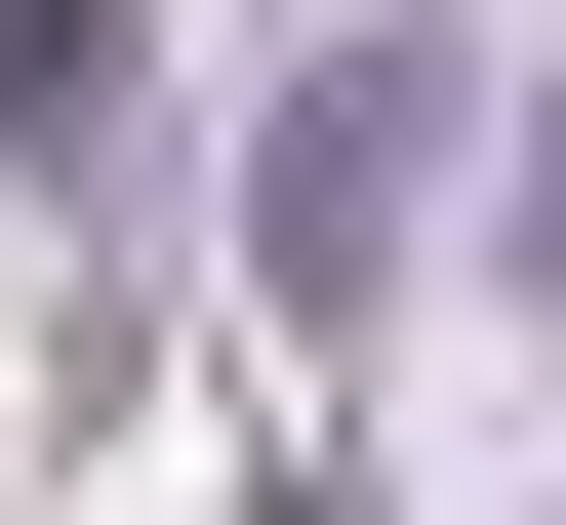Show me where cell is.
Wrapping results in <instances>:
<instances>
[{
  "instance_id": "6da1fadb",
  "label": "cell",
  "mask_w": 566,
  "mask_h": 525,
  "mask_svg": "<svg viewBox=\"0 0 566 525\" xmlns=\"http://www.w3.org/2000/svg\"><path fill=\"white\" fill-rule=\"evenodd\" d=\"M405 162H446V122H405V41H365V82H283V202H243L283 324H365V283H405Z\"/></svg>"
},
{
  "instance_id": "7a4b0ae2",
  "label": "cell",
  "mask_w": 566,
  "mask_h": 525,
  "mask_svg": "<svg viewBox=\"0 0 566 525\" xmlns=\"http://www.w3.org/2000/svg\"><path fill=\"white\" fill-rule=\"evenodd\" d=\"M122 41H163V0H0V122L82 162V122H122Z\"/></svg>"
}]
</instances>
